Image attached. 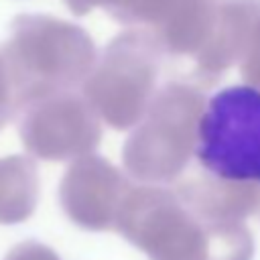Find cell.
Segmentation results:
<instances>
[{"instance_id":"6da1fadb","label":"cell","mask_w":260,"mask_h":260,"mask_svg":"<svg viewBox=\"0 0 260 260\" xmlns=\"http://www.w3.org/2000/svg\"><path fill=\"white\" fill-rule=\"evenodd\" d=\"M195 156L217 179L260 185V87L228 85L209 95Z\"/></svg>"}]
</instances>
